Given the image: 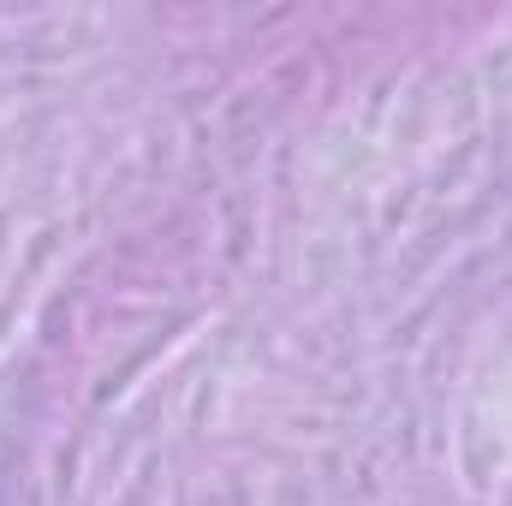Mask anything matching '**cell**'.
Segmentation results:
<instances>
[]
</instances>
